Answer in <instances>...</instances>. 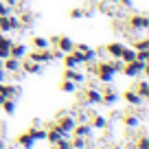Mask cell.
<instances>
[{
	"label": "cell",
	"mask_w": 149,
	"mask_h": 149,
	"mask_svg": "<svg viewBox=\"0 0 149 149\" xmlns=\"http://www.w3.org/2000/svg\"><path fill=\"white\" fill-rule=\"evenodd\" d=\"M61 79H70V81H74L77 86H84L86 84V72H81L79 68H66Z\"/></svg>",
	"instance_id": "obj_11"
},
{
	"label": "cell",
	"mask_w": 149,
	"mask_h": 149,
	"mask_svg": "<svg viewBox=\"0 0 149 149\" xmlns=\"http://www.w3.org/2000/svg\"><path fill=\"white\" fill-rule=\"evenodd\" d=\"M26 44H11V51H9V57H15V59H22V57H26Z\"/></svg>",
	"instance_id": "obj_19"
},
{
	"label": "cell",
	"mask_w": 149,
	"mask_h": 149,
	"mask_svg": "<svg viewBox=\"0 0 149 149\" xmlns=\"http://www.w3.org/2000/svg\"><path fill=\"white\" fill-rule=\"evenodd\" d=\"M61 138H66V136H61V132L57 130L55 125H51V127H48V130H46V140H48V143H51V145L59 143Z\"/></svg>",
	"instance_id": "obj_22"
},
{
	"label": "cell",
	"mask_w": 149,
	"mask_h": 149,
	"mask_svg": "<svg viewBox=\"0 0 149 149\" xmlns=\"http://www.w3.org/2000/svg\"><path fill=\"white\" fill-rule=\"evenodd\" d=\"M29 134L35 138V143H40V140H46V130L44 127H40V125H33V127H29Z\"/></svg>",
	"instance_id": "obj_24"
},
{
	"label": "cell",
	"mask_w": 149,
	"mask_h": 149,
	"mask_svg": "<svg viewBox=\"0 0 149 149\" xmlns=\"http://www.w3.org/2000/svg\"><path fill=\"white\" fill-rule=\"evenodd\" d=\"M2 149H13V147H7V145H5V147H2Z\"/></svg>",
	"instance_id": "obj_42"
},
{
	"label": "cell",
	"mask_w": 149,
	"mask_h": 149,
	"mask_svg": "<svg viewBox=\"0 0 149 149\" xmlns=\"http://www.w3.org/2000/svg\"><path fill=\"white\" fill-rule=\"evenodd\" d=\"M61 61H64V68H79V66H84L86 64V55L81 51H70V53H66L64 57H61Z\"/></svg>",
	"instance_id": "obj_4"
},
{
	"label": "cell",
	"mask_w": 149,
	"mask_h": 149,
	"mask_svg": "<svg viewBox=\"0 0 149 149\" xmlns=\"http://www.w3.org/2000/svg\"><path fill=\"white\" fill-rule=\"evenodd\" d=\"M59 90H61V92H66V94H74V92H79V86L74 84V81H70V79H61Z\"/></svg>",
	"instance_id": "obj_23"
},
{
	"label": "cell",
	"mask_w": 149,
	"mask_h": 149,
	"mask_svg": "<svg viewBox=\"0 0 149 149\" xmlns=\"http://www.w3.org/2000/svg\"><path fill=\"white\" fill-rule=\"evenodd\" d=\"M18 145L24 147V149H33V147H35V138H33L29 132H22V134L18 136Z\"/></svg>",
	"instance_id": "obj_20"
},
{
	"label": "cell",
	"mask_w": 149,
	"mask_h": 149,
	"mask_svg": "<svg viewBox=\"0 0 149 149\" xmlns=\"http://www.w3.org/2000/svg\"><path fill=\"white\" fill-rule=\"evenodd\" d=\"M2 2H7V5H11V7H13V5H18L20 0H2Z\"/></svg>",
	"instance_id": "obj_37"
},
{
	"label": "cell",
	"mask_w": 149,
	"mask_h": 149,
	"mask_svg": "<svg viewBox=\"0 0 149 149\" xmlns=\"http://www.w3.org/2000/svg\"><path fill=\"white\" fill-rule=\"evenodd\" d=\"M5 99H7V97H2V94H0V105H2V103H5Z\"/></svg>",
	"instance_id": "obj_39"
},
{
	"label": "cell",
	"mask_w": 149,
	"mask_h": 149,
	"mask_svg": "<svg viewBox=\"0 0 149 149\" xmlns=\"http://www.w3.org/2000/svg\"><path fill=\"white\" fill-rule=\"evenodd\" d=\"M132 48H134V51H149V40L143 37V40H138V42L132 44Z\"/></svg>",
	"instance_id": "obj_29"
},
{
	"label": "cell",
	"mask_w": 149,
	"mask_h": 149,
	"mask_svg": "<svg viewBox=\"0 0 149 149\" xmlns=\"http://www.w3.org/2000/svg\"><path fill=\"white\" fill-rule=\"evenodd\" d=\"M70 149H74V147H70Z\"/></svg>",
	"instance_id": "obj_43"
},
{
	"label": "cell",
	"mask_w": 149,
	"mask_h": 149,
	"mask_svg": "<svg viewBox=\"0 0 149 149\" xmlns=\"http://www.w3.org/2000/svg\"><path fill=\"white\" fill-rule=\"evenodd\" d=\"M48 40H51V46L53 48H59L64 55H66V53H70V51H74V44H77V42H72L68 35H55V37H48Z\"/></svg>",
	"instance_id": "obj_5"
},
{
	"label": "cell",
	"mask_w": 149,
	"mask_h": 149,
	"mask_svg": "<svg viewBox=\"0 0 149 149\" xmlns=\"http://www.w3.org/2000/svg\"><path fill=\"white\" fill-rule=\"evenodd\" d=\"M107 2H112V5H118V2H121V0H107Z\"/></svg>",
	"instance_id": "obj_38"
},
{
	"label": "cell",
	"mask_w": 149,
	"mask_h": 149,
	"mask_svg": "<svg viewBox=\"0 0 149 149\" xmlns=\"http://www.w3.org/2000/svg\"><path fill=\"white\" fill-rule=\"evenodd\" d=\"M105 51H107L110 57H121V53L125 51V44H123V42H110L105 46Z\"/></svg>",
	"instance_id": "obj_18"
},
{
	"label": "cell",
	"mask_w": 149,
	"mask_h": 149,
	"mask_svg": "<svg viewBox=\"0 0 149 149\" xmlns=\"http://www.w3.org/2000/svg\"><path fill=\"white\" fill-rule=\"evenodd\" d=\"M9 13H13V11H11V5H7V2L0 0V18H5V15H9Z\"/></svg>",
	"instance_id": "obj_33"
},
{
	"label": "cell",
	"mask_w": 149,
	"mask_h": 149,
	"mask_svg": "<svg viewBox=\"0 0 149 149\" xmlns=\"http://www.w3.org/2000/svg\"><path fill=\"white\" fill-rule=\"evenodd\" d=\"M20 70H24L26 74H42L44 72V64H37V61H33V59H24V57H22V66H20Z\"/></svg>",
	"instance_id": "obj_12"
},
{
	"label": "cell",
	"mask_w": 149,
	"mask_h": 149,
	"mask_svg": "<svg viewBox=\"0 0 149 149\" xmlns=\"http://www.w3.org/2000/svg\"><path fill=\"white\" fill-rule=\"evenodd\" d=\"M74 121H77V123H88L90 118H88V114H84V112H81V114H77V116H74Z\"/></svg>",
	"instance_id": "obj_35"
},
{
	"label": "cell",
	"mask_w": 149,
	"mask_h": 149,
	"mask_svg": "<svg viewBox=\"0 0 149 149\" xmlns=\"http://www.w3.org/2000/svg\"><path fill=\"white\" fill-rule=\"evenodd\" d=\"M11 44H13V40L7 33H0V48H11Z\"/></svg>",
	"instance_id": "obj_30"
},
{
	"label": "cell",
	"mask_w": 149,
	"mask_h": 149,
	"mask_svg": "<svg viewBox=\"0 0 149 149\" xmlns=\"http://www.w3.org/2000/svg\"><path fill=\"white\" fill-rule=\"evenodd\" d=\"M22 24H20V18L13 13L5 15V18H0V33H11L15 31V29H20Z\"/></svg>",
	"instance_id": "obj_8"
},
{
	"label": "cell",
	"mask_w": 149,
	"mask_h": 149,
	"mask_svg": "<svg viewBox=\"0 0 149 149\" xmlns=\"http://www.w3.org/2000/svg\"><path fill=\"white\" fill-rule=\"evenodd\" d=\"M90 149H105V147H90Z\"/></svg>",
	"instance_id": "obj_41"
},
{
	"label": "cell",
	"mask_w": 149,
	"mask_h": 149,
	"mask_svg": "<svg viewBox=\"0 0 149 149\" xmlns=\"http://www.w3.org/2000/svg\"><path fill=\"white\" fill-rule=\"evenodd\" d=\"M31 44H33V48H51V40L42 37V35H35L31 40Z\"/></svg>",
	"instance_id": "obj_25"
},
{
	"label": "cell",
	"mask_w": 149,
	"mask_h": 149,
	"mask_svg": "<svg viewBox=\"0 0 149 149\" xmlns=\"http://www.w3.org/2000/svg\"><path fill=\"white\" fill-rule=\"evenodd\" d=\"M140 121H143V116H138V114H134V112L123 114V125H125L127 130H136V127L140 125Z\"/></svg>",
	"instance_id": "obj_15"
},
{
	"label": "cell",
	"mask_w": 149,
	"mask_h": 149,
	"mask_svg": "<svg viewBox=\"0 0 149 149\" xmlns=\"http://www.w3.org/2000/svg\"><path fill=\"white\" fill-rule=\"evenodd\" d=\"M20 92H22V88H20V86H15V84H9V79H7V81H0V94H2V97L15 99Z\"/></svg>",
	"instance_id": "obj_10"
},
{
	"label": "cell",
	"mask_w": 149,
	"mask_h": 149,
	"mask_svg": "<svg viewBox=\"0 0 149 149\" xmlns=\"http://www.w3.org/2000/svg\"><path fill=\"white\" fill-rule=\"evenodd\" d=\"M20 66H22V59H15V57H7V59H2V68L7 70V74H18Z\"/></svg>",
	"instance_id": "obj_14"
},
{
	"label": "cell",
	"mask_w": 149,
	"mask_h": 149,
	"mask_svg": "<svg viewBox=\"0 0 149 149\" xmlns=\"http://www.w3.org/2000/svg\"><path fill=\"white\" fill-rule=\"evenodd\" d=\"M70 147H74V149H88V138H84V136H70Z\"/></svg>",
	"instance_id": "obj_26"
},
{
	"label": "cell",
	"mask_w": 149,
	"mask_h": 149,
	"mask_svg": "<svg viewBox=\"0 0 149 149\" xmlns=\"http://www.w3.org/2000/svg\"><path fill=\"white\" fill-rule=\"evenodd\" d=\"M121 59H123V64L134 61V59H136V51H134V48H127V46H125V51L121 53Z\"/></svg>",
	"instance_id": "obj_28"
},
{
	"label": "cell",
	"mask_w": 149,
	"mask_h": 149,
	"mask_svg": "<svg viewBox=\"0 0 149 149\" xmlns=\"http://www.w3.org/2000/svg\"><path fill=\"white\" fill-rule=\"evenodd\" d=\"M70 18H72V20H81V18H84V15H86V11L84 9H79V7H74V9H70Z\"/></svg>",
	"instance_id": "obj_32"
},
{
	"label": "cell",
	"mask_w": 149,
	"mask_h": 149,
	"mask_svg": "<svg viewBox=\"0 0 149 149\" xmlns=\"http://www.w3.org/2000/svg\"><path fill=\"white\" fill-rule=\"evenodd\" d=\"M2 147H5V140H2V138H0V149H2Z\"/></svg>",
	"instance_id": "obj_40"
},
{
	"label": "cell",
	"mask_w": 149,
	"mask_h": 149,
	"mask_svg": "<svg viewBox=\"0 0 149 149\" xmlns=\"http://www.w3.org/2000/svg\"><path fill=\"white\" fill-rule=\"evenodd\" d=\"M134 90H136V94H138L140 99H145V101L149 99V81H147V79L136 81V84H134Z\"/></svg>",
	"instance_id": "obj_17"
},
{
	"label": "cell",
	"mask_w": 149,
	"mask_h": 149,
	"mask_svg": "<svg viewBox=\"0 0 149 149\" xmlns=\"http://www.w3.org/2000/svg\"><path fill=\"white\" fill-rule=\"evenodd\" d=\"M9 79V74H7V70L2 68V59H0V81H7Z\"/></svg>",
	"instance_id": "obj_36"
},
{
	"label": "cell",
	"mask_w": 149,
	"mask_h": 149,
	"mask_svg": "<svg viewBox=\"0 0 149 149\" xmlns=\"http://www.w3.org/2000/svg\"><path fill=\"white\" fill-rule=\"evenodd\" d=\"M125 77H132V79H136V77H140V74H145V72H149V66L145 64V61H138V59H134V61H127V64H123V70H121Z\"/></svg>",
	"instance_id": "obj_3"
},
{
	"label": "cell",
	"mask_w": 149,
	"mask_h": 149,
	"mask_svg": "<svg viewBox=\"0 0 149 149\" xmlns=\"http://www.w3.org/2000/svg\"><path fill=\"white\" fill-rule=\"evenodd\" d=\"M136 149H149V138L145 134H140V138L136 140Z\"/></svg>",
	"instance_id": "obj_31"
},
{
	"label": "cell",
	"mask_w": 149,
	"mask_h": 149,
	"mask_svg": "<svg viewBox=\"0 0 149 149\" xmlns=\"http://www.w3.org/2000/svg\"><path fill=\"white\" fill-rule=\"evenodd\" d=\"M90 125H92V130H107V118L101 116V114H92L90 116Z\"/></svg>",
	"instance_id": "obj_21"
},
{
	"label": "cell",
	"mask_w": 149,
	"mask_h": 149,
	"mask_svg": "<svg viewBox=\"0 0 149 149\" xmlns=\"http://www.w3.org/2000/svg\"><path fill=\"white\" fill-rule=\"evenodd\" d=\"M29 59L37 61V64H48V61H53V53L51 48H33L31 53H26Z\"/></svg>",
	"instance_id": "obj_7"
},
{
	"label": "cell",
	"mask_w": 149,
	"mask_h": 149,
	"mask_svg": "<svg viewBox=\"0 0 149 149\" xmlns=\"http://www.w3.org/2000/svg\"><path fill=\"white\" fill-rule=\"evenodd\" d=\"M53 125H55L57 130L61 132V136L70 138V136H72V127L77 125V121H74V116H72V114H66V112H59Z\"/></svg>",
	"instance_id": "obj_2"
},
{
	"label": "cell",
	"mask_w": 149,
	"mask_h": 149,
	"mask_svg": "<svg viewBox=\"0 0 149 149\" xmlns=\"http://www.w3.org/2000/svg\"><path fill=\"white\" fill-rule=\"evenodd\" d=\"M53 149H70V138H61L59 143L53 145Z\"/></svg>",
	"instance_id": "obj_34"
},
{
	"label": "cell",
	"mask_w": 149,
	"mask_h": 149,
	"mask_svg": "<svg viewBox=\"0 0 149 149\" xmlns=\"http://www.w3.org/2000/svg\"><path fill=\"white\" fill-rule=\"evenodd\" d=\"M92 134V125L90 123H77L72 127V136H84V138H90Z\"/></svg>",
	"instance_id": "obj_16"
},
{
	"label": "cell",
	"mask_w": 149,
	"mask_h": 149,
	"mask_svg": "<svg viewBox=\"0 0 149 149\" xmlns=\"http://www.w3.org/2000/svg\"><path fill=\"white\" fill-rule=\"evenodd\" d=\"M92 70H94V74H97L99 84H112V81H114V74H116V70L112 68L110 59L97 61V66H92Z\"/></svg>",
	"instance_id": "obj_1"
},
{
	"label": "cell",
	"mask_w": 149,
	"mask_h": 149,
	"mask_svg": "<svg viewBox=\"0 0 149 149\" xmlns=\"http://www.w3.org/2000/svg\"><path fill=\"white\" fill-rule=\"evenodd\" d=\"M0 107H2V112H5L7 116H13L15 114V101L13 99H5V103H2Z\"/></svg>",
	"instance_id": "obj_27"
},
{
	"label": "cell",
	"mask_w": 149,
	"mask_h": 149,
	"mask_svg": "<svg viewBox=\"0 0 149 149\" xmlns=\"http://www.w3.org/2000/svg\"><path fill=\"white\" fill-rule=\"evenodd\" d=\"M127 29H132V31H145V29H149V18L145 13H132L127 18Z\"/></svg>",
	"instance_id": "obj_6"
},
{
	"label": "cell",
	"mask_w": 149,
	"mask_h": 149,
	"mask_svg": "<svg viewBox=\"0 0 149 149\" xmlns=\"http://www.w3.org/2000/svg\"><path fill=\"white\" fill-rule=\"evenodd\" d=\"M81 99H84L88 105H99V103H103V92L99 88H86L84 92H81Z\"/></svg>",
	"instance_id": "obj_9"
},
{
	"label": "cell",
	"mask_w": 149,
	"mask_h": 149,
	"mask_svg": "<svg viewBox=\"0 0 149 149\" xmlns=\"http://www.w3.org/2000/svg\"><path fill=\"white\" fill-rule=\"evenodd\" d=\"M123 101L127 103V105H132V107H140L145 103V99H140L138 94H136V90L134 88H130V90H125V92H123Z\"/></svg>",
	"instance_id": "obj_13"
}]
</instances>
